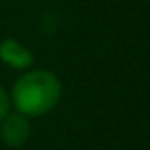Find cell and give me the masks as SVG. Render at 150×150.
Listing matches in <instances>:
<instances>
[{
    "label": "cell",
    "instance_id": "cell-1",
    "mask_svg": "<svg viewBox=\"0 0 150 150\" xmlns=\"http://www.w3.org/2000/svg\"><path fill=\"white\" fill-rule=\"evenodd\" d=\"M15 105L25 115H43L60 99V80L45 70L25 74L13 91Z\"/></svg>",
    "mask_w": 150,
    "mask_h": 150
},
{
    "label": "cell",
    "instance_id": "cell-2",
    "mask_svg": "<svg viewBox=\"0 0 150 150\" xmlns=\"http://www.w3.org/2000/svg\"><path fill=\"white\" fill-rule=\"evenodd\" d=\"M31 134V125L25 115H8L2 123V140L11 146H21Z\"/></svg>",
    "mask_w": 150,
    "mask_h": 150
},
{
    "label": "cell",
    "instance_id": "cell-3",
    "mask_svg": "<svg viewBox=\"0 0 150 150\" xmlns=\"http://www.w3.org/2000/svg\"><path fill=\"white\" fill-rule=\"evenodd\" d=\"M0 58H2L6 64L15 66V68H27L31 64L29 50H25L23 45H19L13 39H6L2 45H0Z\"/></svg>",
    "mask_w": 150,
    "mask_h": 150
},
{
    "label": "cell",
    "instance_id": "cell-4",
    "mask_svg": "<svg viewBox=\"0 0 150 150\" xmlns=\"http://www.w3.org/2000/svg\"><path fill=\"white\" fill-rule=\"evenodd\" d=\"M6 109H8V99H6L4 91L0 88V119H4V117H6Z\"/></svg>",
    "mask_w": 150,
    "mask_h": 150
}]
</instances>
